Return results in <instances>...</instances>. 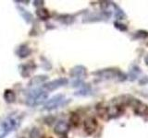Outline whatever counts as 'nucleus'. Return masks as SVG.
Wrapping results in <instances>:
<instances>
[{"mask_svg":"<svg viewBox=\"0 0 148 138\" xmlns=\"http://www.w3.org/2000/svg\"><path fill=\"white\" fill-rule=\"evenodd\" d=\"M39 135H40V132L38 129L34 128V130L31 132V138H38Z\"/></svg>","mask_w":148,"mask_h":138,"instance_id":"nucleus-14","label":"nucleus"},{"mask_svg":"<svg viewBox=\"0 0 148 138\" xmlns=\"http://www.w3.org/2000/svg\"><path fill=\"white\" fill-rule=\"evenodd\" d=\"M84 131L87 135H92L97 129V122L94 118H88L84 121Z\"/></svg>","mask_w":148,"mask_h":138,"instance_id":"nucleus-5","label":"nucleus"},{"mask_svg":"<svg viewBox=\"0 0 148 138\" xmlns=\"http://www.w3.org/2000/svg\"><path fill=\"white\" fill-rule=\"evenodd\" d=\"M32 64H23V66H21L20 68H21V76H30V74L34 71V67H31Z\"/></svg>","mask_w":148,"mask_h":138,"instance_id":"nucleus-9","label":"nucleus"},{"mask_svg":"<svg viewBox=\"0 0 148 138\" xmlns=\"http://www.w3.org/2000/svg\"><path fill=\"white\" fill-rule=\"evenodd\" d=\"M46 79H47V76H38L34 77L29 83V86H34V85H39L41 83H44Z\"/></svg>","mask_w":148,"mask_h":138,"instance_id":"nucleus-11","label":"nucleus"},{"mask_svg":"<svg viewBox=\"0 0 148 138\" xmlns=\"http://www.w3.org/2000/svg\"><path fill=\"white\" fill-rule=\"evenodd\" d=\"M36 15L41 20H47L49 18V12L47 11V9H45V8H39L36 10Z\"/></svg>","mask_w":148,"mask_h":138,"instance_id":"nucleus-12","label":"nucleus"},{"mask_svg":"<svg viewBox=\"0 0 148 138\" xmlns=\"http://www.w3.org/2000/svg\"><path fill=\"white\" fill-rule=\"evenodd\" d=\"M21 10V14L22 15V17H23V18L29 23V22H31L32 20V16L31 15V13H29V12H27L26 10H24V9H21V8H18Z\"/></svg>","mask_w":148,"mask_h":138,"instance_id":"nucleus-13","label":"nucleus"},{"mask_svg":"<svg viewBox=\"0 0 148 138\" xmlns=\"http://www.w3.org/2000/svg\"><path fill=\"white\" fill-rule=\"evenodd\" d=\"M4 98L8 103H12L16 100V95L12 90H6L4 93Z\"/></svg>","mask_w":148,"mask_h":138,"instance_id":"nucleus-10","label":"nucleus"},{"mask_svg":"<svg viewBox=\"0 0 148 138\" xmlns=\"http://www.w3.org/2000/svg\"><path fill=\"white\" fill-rule=\"evenodd\" d=\"M86 74H87V71H86V68L84 66H77L73 67L71 69V73H69V75H71V77L81 78V77L86 76Z\"/></svg>","mask_w":148,"mask_h":138,"instance_id":"nucleus-6","label":"nucleus"},{"mask_svg":"<svg viewBox=\"0 0 148 138\" xmlns=\"http://www.w3.org/2000/svg\"><path fill=\"white\" fill-rule=\"evenodd\" d=\"M145 64H147V66H148V55H147V56L145 58Z\"/></svg>","mask_w":148,"mask_h":138,"instance_id":"nucleus-16","label":"nucleus"},{"mask_svg":"<svg viewBox=\"0 0 148 138\" xmlns=\"http://www.w3.org/2000/svg\"><path fill=\"white\" fill-rule=\"evenodd\" d=\"M30 53H31V50H30V48H28L26 45H21V46H20V48H18V51H17V54L21 58H25Z\"/></svg>","mask_w":148,"mask_h":138,"instance_id":"nucleus-8","label":"nucleus"},{"mask_svg":"<svg viewBox=\"0 0 148 138\" xmlns=\"http://www.w3.org/2000/svg\"><path fill=\"white\" fill-rule=\"evenodd\" d=\"M20 119L17 118V117H8L7 118L5 121L2 122V129L4 131V135H7L8 133L14 131V130H17L20 126Z\"/></svg>","mask_w":148,"mask_h":138,"instance_id":"nucleus-3","label":"nucleus"},{"mask_svg":"<svg viewBox=\"0 0 148 138\" xmlns=\"http://www.w3.org/2000/svg\"><path fill=\"white\" fill-rule=\"evenodd\" d=\"M69 129V123L65 121H60L57 123V125L54 128V132L57 135H65Z\"/></svg>","mask_w":148,"mask_h":138,"instance_id":"nucleus-7","label":"nucleus"},{"mask_svg":"<svg viewBox=\"0 0 148 138\" xmlns=\"http://www.w3.org/2000/svg\"><path fill=\"white\" fill-rule=\"evenodd\" d=\"M67 84H68V79L67 78L62 77V78H58V79H56V80L46 83V84L44 85L43 87L46 91H53V90L58 89L59 87H61Z\"/></svg>","mask_w":148,"mask_h":138,"instance_id":"nucleus-4","label":"nucleus"},{"mask_svg":"<svg viewBox=\"0 0 148 138\" xmlns=\"http://www.w3.org/2000/svg\"><path fill=\"white\" fill-rule=\"evenodd\" d=\"M115 26L119 29L120 30H127V27L123 25V24H120V23H118V22H115Z\"/></svg>","mask_w":148,"mask_h":138,"instance_id":"nucleus-15","label":"nucleus"},{"mask_svg":"<svg viewBox=\"0 0 148 138\" xmlns=\"http://www.w3.org/2000/svg\"><path fill=\"white\" fill-rule=\"evenodd\" d=\"M65 104V97L62 94H58L54 97H52L50 99H48L45 103L44 110H51L54 109H57L60 106H63Z\"/></svg>","mask_w":148,"mask_h":138,"instance_id":"nucleus-2","label":"nucleus"},{"mask_svg":"<svg viewBox=\"0 0 148 138\" xmlns=\"http://www.w3.org/2000/svg\"><path fill=\"white\" fill-rule=\"evenodd\" d=\"M48 98V93L43 89H34L31 91L26 99V104L31 107L44 103Z\"/></svg>","mask_w":148,"mask_h":138,"instance_id":"nucleus-1","label":"nucleus"}]
</instances>
